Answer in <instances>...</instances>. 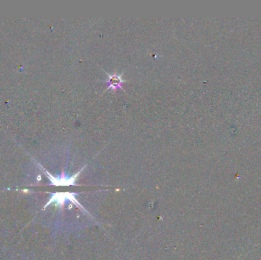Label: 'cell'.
Here are the masks:
<instances>
[{
  "label": "cell",
  "mask_w": 261,
  "mask_h": 260,
  "mask_svg": "<svg viewBox=\"0 0 261 260\" xmlns=\"http://www.w3.org/2000/svg\"><path fill=\"white\" fill-rule=\"evenodd\" d=\"M84 168L85 166L81 169V170L79 171L77 173H76V174L73 175V176H71V177L61 176V177H59V178L53 176L51 174H50L47 170H45L43 167H41V169H43L44 173L46 174V176H47V178H49L50 182H51V185L56 186H60V185H76V179H77L78 176H80V172L84 169Z\"/></svg>",
  "instance_id": "3"
},
{
  "label": "cell",
  "mask_w": 261,
  "mask_h": 260,
  "mask_svg": "<svg viewBox=\"0 0 261 260\" xmlns=\"http://www.w3.org/2000/svg\"><path fill=\"white\" fill-rule=\"evenodd\" d=\"M67 200L68 201L72 202L73 203H74L75 205L80 206V208H82L84 210V211H86V210L83 208V207L82 206V205L78 202L77 200H76V197H75V193H72V192L54 193V194L52 195V197L50 198V199L49 200V202H47V205L44 206V208H47V207L48 206V205H50L51 203H54V202H55V203L57 204V205H58V206H62V205L65 203V202L67 201Z\"/></svg>",
  "instance_id": "2"
},
{
  "label": "cell",
  "mask_w": 261,
  "mask_h": 260,
  "mask_svg": "<svg viewBox=\"0 0 261 260\" xmlns=\"http://www.w3.org/2000/svg\"><path fill=\"white\" fill-rule=\"evenodd\" d=\"M103 71L106 72V76L109 77L108 80H103V81H101V82H104V83H106V84H108V87L105 89V91H104L103 92H105L108 91V90L109 89H112L113 92L117 91L118 89H121L123 92H125V93H127V92L125 91V89L122 87V85L125 83H126V82H128L127 80H125V79H123L124 72H125L124 71H123L121 73H120V74H118V73H117V72H115L114 73H112V74H109V73H108L105 70Z\"/></svg>",
  "instance_id": "1"
}]
</instances>
